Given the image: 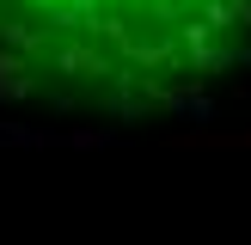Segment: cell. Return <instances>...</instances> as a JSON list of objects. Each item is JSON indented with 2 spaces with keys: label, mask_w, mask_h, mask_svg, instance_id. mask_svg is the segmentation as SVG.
<instances>
[{
  "label": "cell",
  "mask_w": 251,
  "mask_h": 245,
  "mask_svg": "<svg viewBox=\"0 0 251 245\" xmlns=\"http://www.w3.org/2000/svg\"><path fill=\"white\" fill-rule=\"evenodd\" d=\"M251 49V0H0V86L55 110H147Z\"/></svg>",
  "instance_id": "cell-1"
}]
</instances>
